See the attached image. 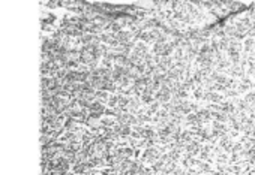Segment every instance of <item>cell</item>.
Returning a JSON list of instances; mask_svg holds the SVG:
<instances>
[{
	"instance_id": "6da1fadb",
	"label": "cell",
	"mask_w": 255,
	"mask_h": 175,
	"mask_svg": "<svg viewBox=\"0 0 255 175\" xmlns=\"http://www.w3.org/2000/svg\"><path fill=\"white\" fill-rule=\"evenodd\" d=\"M131 100L150 174H255V3L164 0Z\"/></svg>"
}]
</instances>
